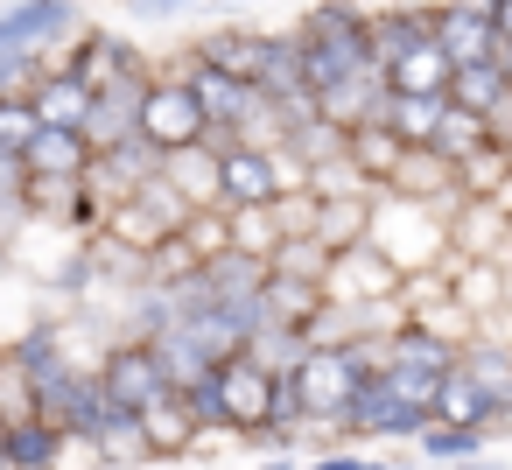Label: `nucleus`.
Instances as JSON below:
<instances>
[{
  "label": "nucleus",
  "mask_w": 512,
  "mask_h": 470,
  "mask_svg": "<svg viewBox=\"0 0 512 470\" xmlns=\"http://www.w3.org/2000/svg\"><path fill=\"white\" fill-rule=\"evenodd\" d=\"M288 50H295V78L309 99L351 85V78H372V8L358 0H309L302 22L288 29Z\"/></svg>",
  "instance_id": "1"
},
{
  "label": "nucleus",
  "mask_w": 512,
  "mask_h": 470,
  "mask_svg": "<svg viewBox=\"0 0 512 470\" xmlns=\"http://www.w3.org/2000/svg\"><path fill=\"white\" fill-rule=\"evenodd\" d=\"M372 379V344H337V351H309L295 365V393H302V428H344V414L358 407ZM302 456V449H295Z\"/></svg>",
  "instance_id": "2"
},
{
  "label": "nucleus",
  "mask_w": 512,
  "mask_h": 470,
  "mask_svg": "<svg viewBox=\"0 0 512 470\" xmlns=\"http://www.w3.org/2000/svg\"><path fill=\"white\" fill-rule=\"evenodd\" d=\"M372 246L393 260V274H435L449 260V218L428 211V204H400V197H379L372 204Z\"/></svg>",
  "instance_id": "3"
},
{
  "label": "nucleus",
  "mask_w": 512,
  "mask_h": 470,
  "mask_svg": "<svg viewBox=\"0 0 512 470\" xmlns=\"http://www.w3.org/2000/svg\"><path fill=\"white\" fill-rule=\"evenodd\" d=\"M78 29H85L78 0H8L0 8V64H22V57L57 64Z\"/></svg>",
  "instance_id": "4"
},
{
  "label": "nucleus",
  "mask_w": 512,
  "mask_h": 470,
  "mask_svg": "<svg viewBox=\"0 0 512 470\" xmlns=\"http://www.w3.org/2000/svg\"><path fill=\"white\" fill-rule=\"evenodd\" d=\"M197 64H211V71H225V78H239V85H253L260 92V78L274 71V57H281V29H260V22H211L204 36H190L183 43Z\"/></svg>",
  "instance_id": "5"
},
{
  "label": "nucleus",
  "mask_w": 512,
  "mask_h": 470,
  "mask_svg": "<svg viewBox=\"0 0 512 470\" xmlns=\"http://www.w3.org/2000/svg\"><path fill=\"white\" fill-rule=\"evenodd\" d=\"M92 99L99 92H113L120 78H134V71H148V57H141V43L127 36V29H113V22H85L71 43H64V57H57Z\"/></svg>",
  "instance_id": "6"
},
{
  "label": "nucleus",
  "mask_w": 512,
  "mask_h": 470,
  "mask_svg": "<svg viewBox=\"0 0 512 470\" xmlns=\"http://www.w3.org/2000/svg\"><path fill=\"white\" fill-rule=\"evenodd\" d=\"M141 141H148L155 155H176V148H197V141H204V106L190 99V85L176 78V64H155V78H148Z\"/></svg>",
  "instance_id": "7"
},
{
  "label": "nucleus",
  "mask_w": 512,
  "mask_h": 470,
  "mask_svg": "<svg viewBox=\"0 0 512 470\" xmlns=\"http://www.w3.org/2000/svg\"><path fill=\"white\" fill-rule=\"evenodd\" d=\"M99 386L127 407V414H141L148 400H162V393H176L169 386V365H162V351L155 344H141V337H120L113 351H106V365H99Z\"/></svg>",
  "instance_id": "8"
},
{
  "label": "nucleus",
  "mask_w": 512,
  "mask_h": 470,
  "mask_svg": "<svg viewBox=\"0 0 512 470\" xmlns=\"http://www.w3.org/2000/svg\"><path fill=\"white\" fill-rule=\"evenodd\" d=\"M148 78H155V64L148 71H134V78H120L113 92H99L92 99V113H85V141H92V155H113V148H127L134 134H141V99H148Z\"/></svg>",
  "instance_id": "9"
},
{
  "label": "nucleus",
  "mask_w": 512,
  "mask_h": 470,
  "mask_svg": "<svg viewBox=\"0 0 512 470\" xmlns=\"http://www.w3.org/2000/svg\"><path fill=\"white\" fill-rule=\"evenodd\" d=\"M379 197H400V204H428V211H442V218H456V211H463V190H456V162H442L435 148H407V155H400V169H393V183H386Z\"/></svg>",
  "instance_id": "10"
},
{
  "label": "nucleus",
  "mask_w": 512,
  "mask_h": 470,
  "mask_svg": "<svg viewBox=\"0 0 512 470\" xmlns=\"http://www.w3.org/2000/svg\"><path fill=\"white\" fill-rule=\"evenodd\" d=\"M274 386H281V379H267V372H260V365H246V358L218 365L225 421H232V435H239V442H246V435H260V428H274Z\"/></svg>",
  "instance_id": "11"
},
{
  "label": "nucleus",
  "mask_w": 512,
  "mask_h": 470,
  "mask_svg": "<svg viewBox=\"0 0 512 470\" xmlns=\"http://www.w3.org/2000/svg\"><path fill=\"white\" fill-rule=\"evenodd\" d=\"M169 64H176V78L190 85V99L204 106V127H218V134H232V127H239V113L253 106V85H239V78H225V71H211V64H197L190 50H176Z\"/></svg>",
  "instance_id": "12"
},
{
  "label": "nucleus",
  "mask_w": 512,
  "mask_h": 470,
  "mask_svg": "<svg viewBox=\"0 0 512 470\" xmlns=\"http://www.w3.org/2000/svg\"><path fill=\"white\" fill-rule=\"evenodd\" d=\"M323 295H330V302H386V295H400V274H393V260L365 239V246L337 253V267H330Z\"/></svg>",
  "instance_id": "13"
},
{
  "label": "nucleus",
  "mask_w": 512,
  "mask_h": 470,
  "mask_svg": "<svg viewBox=\"0 0 512 470\" xmlns=\"http://www.w3.org/2000/svg\"><path fill=\"white\" fill-rule=\"evenodd\" d=\"M225 155H211L204 141L197 148H176V155H162V183L190 204V211H225V169H218Z\"/></svg>",
  "instance_id": "14"
},
{
  "label": "nucleus",
  "mask_w": 512,
  "mask_h": 470,
  "mask_svg": "<svg viewBox=\"0 0 512 470\" xmlns=\"http://www.w3.org/2000/svg\"><path fill=\"white\" fill-rule=\"evenodd\" d=\"M141 442H148V463H190L197 456V421H190L183 393H162L141 407Z\"/></svg>",
  "instance_id": "15"
},
{
  "label": "nucleus",
  "mask_w": 512,
  "mask_h": 470,
  "mask_svg": "<svg viewBox=\"0 0 512 470\" xmlns=\"http://www.w3.org/2000/svg\"><path fill=\"white\" fill-rule=\"evenodd\" d=\"M435 43V8H421V0H400V8H379L372 15V64L393 71L407 50Z\"/></svg>",
  "instance_id": "16"
},
{
  "label": "nucleus",
  "mask_w": 512,
  "mask_h": 470,
  "mask_svg": "<svg viewBox=\"0 0 512 470\" xmlns=\"http://www.w3.org/2000/svg\"><path fill=\"white\" fill-rule=\"evenodd\" d=\"M0 456H8V470H64L71 463V435L50 428V421H22L0 435Z\"/></svg>",
  "instance_id": "17"
},
{
  "label": "nucleus",
  "mask_w": 512,
  "mask_h": 470,
  "mask_svg": "<svg viewBox=\"0 0 512 470\" xmlns=\"http://www.w3.org/2000/svg\"><path fill=\"white\" fill-rule=\"evenodd\" d=\"M29 106H36V120H43V127H71V134H78V127H85V113H92V92H85L64 64H50V71L36 78Z\"/></svg>",
  "instance_id": "18"
},
{
  "label": "nucleus",
  "mask_w": 512,
  "mask_h": 470,
  "mask_svg": "<svg viewBox=\"0 0 512 470\" xmlns=\"http://www.w3.org/2000/svg\"><path fill=\"white\" fill-rule=\"evenodd\" d=\"M435 50H442L456 71H470V64H491V57H498V29H484V22H470V15H456V8H435Z\"/></svg>",
  "instance_id": "19"
},
{
  "label": "nucleus",
  "mask_w": 512,
  "mask_h": 470,
  "mask_svg": "<svg viewBox=\"0 0 512 470\" xmlns=\"http://www.w3.org/2000/svg\"><path fill=\"white\" fill-rule=\"evenodd\" d=\"M386 85H393L400 99H449V85H456V64H449L435 43H421V50H407V57L386 71Z\"/></svg>",
  "instance_id": "20"
},
{
  "label": "nucleus",
  "mask_w": 512,
  "mask_h": 470,
  "mask_svg": "<svg viewBox=\"0 0 512 470\" xmlns=\"http://www.w3.org/2000/svg\"><path fill=\"white\" fill-rule=\"evenodd\" d=\"M22 169H29V176H85V169H92V141L71 134V127H43V134L29 141Z\"/></svg>",
  "instance_id": "21"
},
{
  "label": "nucleus",
  "mask_w": 512,
  "mask_h": 470,
  "mask_svg": "<svg viewBox=\"0 0 512 470\" xmlns=\"http://www.w3.org/2000/svg\"><path fill=\"white\" fill-rule=\"evenodd\" d=\"M239 358H246V365H260L267 379H295V365L309 358V337H302V330H288V323H260V330L239 344Z\"/></svg>",
  "instance_id": "22"
},
{
  "label": "nucleus",
  "mask_w": 512,
  "mask_h": 470,
  "mask_svg": "<svg viewBox=\"0 0 512 470\" xmlns=\"http://www.w3.org/2000/svg\"><path fill=\"white\" fill-rule=\"evenodd\" d=\"M442 113H449V99H386V134L400 141V148H435V134H442Z\"/></svg>",
  "instance_id": "23"
},
{
  "label": "nucleus",
  "mask_w": 512,
  "mask_h": 470,
  "mask_svg": "<svg viewBox=\"0 0 512 470\" xmlns=\"http://www.w3.org/2000/svg\"><path fill=\"white\" fill-rule=\"evenodd\" d=\"M400 155H407V148H400L386 127H351V134H344V162H351V169H358L372 190H386V183H393Z\"/></svg>",
  "instance_id": "24"
},
{
  "label": "nucleus",
  "mask_w": 512,
  "mask_h": 470,
  "mask_svg": "<svg viewBox=\"0 0 512 470\" xmlns=\"http://www.w3.org/2000/svg\"><path fill=\"white\" fill-rule=\"evenodd\" d=\"M22 421H43V393H36V372L15 351H0V435L22 428Z\"/></svg>",
  "instance_id": "25"
},
{
  "label": "nucleus",
  "mask_w": 512,
  "mask_h": 470,
  "mask_svg": "<svg viewBox=\"0 0 512 470\" xmlns=\"http://www.w3.org/2000/svg\"><path fill=\"white\" fill-rule=\"evenodd\" d=\"M295 169H323V162H337L344 155V127H330L323 113H309V120H295L288 127V148H281Z\"/></svg>",
  "instance_id": "26"
},
{
  "label": "nucleus",
  "mask_w": 512,
  "mask_h": 470,
  "mask_svg": "<svg viewBox=\"0 0 512 470\" xmlns=\"http://www.w3.org/2000/svg\"><path fill=\"white\" fill-rule=\"evenodd\" d=\"M260 309H267V323H288V330H309V316L323 309V288H309V281H281V274H267V288H260Z\"/></svg>",
  "instance_id": "27"
},
{
  "label": "nucleus",
  "mask_w": 512,
  "mask_h": 470,
  "mask_svg": "<svg viewBox=\"0 0 512 470\" xmlns=\"http://www.w3.org/2000/svg\"><path fill=\"white\" fill-rule=\"evenodd\" d=\"M330 267H337V253H330L323 239H281V253L267 260V274H281V281H309V288H323Z\"/></svg>",
  "instance_id": "28"
},
{
  "label": "nucleus",
  "mask_w": 512,
  "mask_h": 470,
  "mask_svg": "<svg viewBox=\"0 0 512 470\" xmlns=\"http://www.w3.org/2000/svg\"><path fill=\"white\" fill-rule=\"evenodd\" d=\"M505 92H512V85H505V71H498V64H470V71H456L449 106H463V113H477V120H484V113H491Z\"/></svg>",
  "instance_id": "29"
},
{
  "label": "nucleus",
  "mask_w": 512,
  "mask_h": 470,
  "mask_svg": "<svg viewBox=\"0 0 512 470\" xmlns=\"http://www.w3.org/2000/svg\"><path fill=\"white\" fill-rule=\"evenodd\" d=\"M176 246H183L197 267H211L218 253H232V218H225V211H190V225L176 232Z\"/></svg>",
  "instance_id": "30"
},
{
  "label": "nucleus",
  "mask_w": 512,
  "mask_h": 470,
  "mask_svg": "<svg viewBox=\"0 0 512 470\" xmlns=\"http://www.w3.org/2000/svg\"><path fill=\"white\" fill-rule=\"evenodd\" d=\"M484 148H491V141H484V120H477V113H463V106H449V113H442V134H435V155L463 169V162H470V155H484Z\"/></svg>",
  "instance_id": "31"
},
{
  "label": "nucleus",
  "mask_w": 512,
  "mask_h": 470,
  "mask_svg": "<svg viewBox=\"0 0 512 470\" xmlns=\"http://www.w3.org/2000/svg\"><path fill=\"white\" fill-rule=\"evenodd\" d=\"M232 218V253H253V260H274L281 253V218L274 204L267 211H225Z\"/></svg>",
  "instance_id": "32"
},
{
  "label": "nucleus",
  "mask_w": 512,
  "mask_h": 470,
  "mask_svg": "<svg viewBox=\"0 0 512 470\" xmlns=\"http://www.w3.org/2000/svg\"><path fill=\"white\" fill-rule=\"evenodd\" d=\"M43 134V120H36V106L29 99H0V155H29V141Z\"/></svg>",
  "instance_id": "33"
},
{
  "label": "nucleus",
  "mask_w": 512,
  "mask_h": 470,
  "mask_svg": "<svg viewBox=\"0 0 512 470\" xmlns=\"http://www.w3.org/2000/svg\"><path fill=\"white\" fill-rule=\"evenodd\" d=\"M302 470H386V456H379V449L337 442V449H323V456H302Z\"/></svg>",
  "instance_id": "34"
},
{
  "label": "nucleus",
  "mask_w": 512,
  "mask_h": 470,
  "mask_svg": "<svg viewBox=\"0 0 512 470\" xmlns=\"http://www.w3.org/2000/svg\"><path fill=\"white\" fill-rule=\"evenodd\" d=\"M127 22H176V15H204V0H120Z\"/></svg>",
  "instance_id": "35"
},
{
  "label": "nucleus",
  "mask_w": 512,
  "mask_h": 470,
  "mask_svg": "<svg viewBox=\"0 0 512 470\" xmlns=\"http://www.w3.org/2000/svg\"><path fill=\"white\" fill-rule=\"evenodd\" d=\"M484 141H491L498 155H512V92H505V99L484 113Z\"/></svg>",
  "instance_id": "36"
},
{
  "label": "nucleus",
  "mask_w": 512,
  "mask_h": 470,
  "mask_svg": "<svg viewBox=\"0 0 512 470\" xmlns=\"http://www.w3.org/2000/svg\"><path fill=\"white\" fill-rule=\"evenodd\" d=\"M442 8H456V15H470V22L498 29V15H505V0H442Z\"/></svg>",
  "instance_id": "37"
},
{
  "label": "nucleus",
  "mask_w": 512,
  "mask_h": 470,
  "mask_svg": "<svg viewBox=\"0 0 512 470\" xmlns=\"http://www.w3.org/2000/svg\"><path fill=\"white\" fill-rule=\"evenodd\" d=\"M253 470H302V456H253Z\"/></svg>",
  "instance_id": "38"
},
{
  "label": "nucleus",
  "mask_w": 512,
  "mask_h": 470,
  "mask_svg": "<svg viewBox=\"0 0 512 470\" xmlns=\"http://www.w3.org/2000/svg\"><path fill=\"white\" fill-rule=\"evenodd\" d=\"M218 8H232V15H239V8H267V0H204V15H218Z\"/></svg>",
  "instance_id": "39"
},
{
  "label": "nucleus",
  "mask_w": 512,
  "mask_h": 470,
  "mask_svg": "<svg viewBox=\"0 0 512 470\" xmlns=\"http://www.w3.org/2000/svg\"><path fill=\"white\" fill-rule=\"evenodd\" d=\"M141 470H190V463H141Z\"/></svg>",
  "instance_id": "40"
},
{
  "label": "nucleus",
  "mask_w": 512,
  "mask_h": 470,
  "mask_svg": "<svg viewBox=\"0 0 512 470\" xmlns=\"http://www.w3.org/2000/svg\"><path fill=\"white\" fill-rule=\"evenodd\" d=\"M505 162H512V155H505Z\"/></svg>",
  "instance_id": "41"
}]
</instances>
